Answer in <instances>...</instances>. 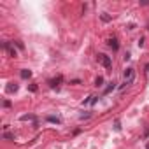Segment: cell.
Listing matches in <instances>:
<instances>
[{
  "instance_id": "cell-4",
  "label": "cell",
  "mask_w": 149,
  "mask_h": 149,
  "mask_svg": "<svg viewBox=\"0 0 149 149\" xmlns=\"http://www.w3.org/2000/svg\"><path fill=\"white\" fill-rule=\"evenodd\" d=\"M62 83H63V77H62V76H58V77H53V79H49V81H47V84H49L51 88H58Z\"/></svg>"
},
{
  "instance_id": "cell-9",
  "label": "cell",
  "mask_w": 149,
  "mask_h": 149,
  "mask_svg": "<svg viewBox=\"0 0 149 149\" xmlns=\"http://www.w3.org/2000/svg\"><path fill=\"white\" fill-rule=\"evenodd\" d=\"M102 84H104V77H102V76H98V77L95 79V86L98 88V86H102Z\"/></svg>"
},
{
  "instance_id": "cell-7",
  "label": "cell",
  "mask_w": 149,
  "mask_h": 149,
  "mask_svg": "<svg viewBox=\"0 0 149 149\" xmlns=\"http://www.w3.org/2000/svg\"><path fill=\"white\" fill-rule=\"evenodd\" d=\"M112 89H116V83H109V86L104 89V95H107V93H110Z\"/></svg>"
},
{
  "instance_id": "cell-8",
  "label": "cell",
  "mask_w": 149,
  "mask_h": 149,
  "mask_svg": "<svg viewBox=\"0 0 149 149\" xmlns=\"http://www.w3.org/2000/svg\"><path fill=\"white\" fill-rule=\"evenodd\" d=\"M14 91H18V84H9L7 86V93H14Z\"/></svg>"
},
{
  "instance_id": "cell-14",
  "label": "cell",
  "mask_w": 149,
  "mask_h": 149,
  "mask_svg": "<svg viewBox=\"0 0 149 149\" xmlns=\"http://www.w3.org/2000/svg\"><path fill=\"white\" fill-rule=\"evenodd\" d=\"M4 139H11V140H14V135H11V133H7V132H4Z\"/></svg>"
},
{
  "instance_id": "cell-18",
  "label": "cell",
  "mask_w": 149,
  "mask_h": 149,
  "mask_svg": "<svg viewBox=\"0 0 149 149\" xmlns=\"http://www.w3.org/2000/svg\"><path fill=\"white\" fill-rule=\"evenodd\" d=\"M4 107H11V102L9 100H4Z\"/></svg>"
},
{
  "instance_id": "cell-5",
  "label": "cell",
  "mask_w": 149,
  "mask_h": 149,
  "mask_svg": "<svg viewBox=\"0 0 149 149\" xmlns=\"http://www.w3.org/2000/svg\"><path fill=\"white\" fill-rule=\"evenodd\" d=\"M107 44H109V47L112 49V51H118V49H119V44H118V41H116V39H109V41H107Z\"/></svg>"
},
{
  "instance_id": "cell-2",
  "label": "cell",
  "mask_w": 149,
  "mask_h": 149,
  "mask_svg": "<svg viewBox=\"0 0 149 149\" xmlns=\"http://www.w3.org/2000/svg\"><path fill=\"white\" fill-rule=\"evenodd\" d=\"M123 77H125V83L132 84V83H133V79H135V70H133L132 67H128V68L123 72Z\"/></svg>"
},
{
  "instance_id": "cell-6",
  "label": "cell",
  "mask_w": 149,
  "mask_h": 149,
  "mask_svg": "<svg viewBox=\"0 0 149 149\" xmlns=\"http://www.w3.org/2000/svg\"><path fill=\"white\" fill-rule=\"evenodd\" d=\"M20 76H21L23 79H30V77H32V72H30L28 68H23V70L20 72Z\"/></svg>"
},
{
  "instance_id": "cell-1",
  "label": "cell",
  "mask_w": 149,
  "mask_h": 149,
  "mask_svg": "<svg viewBox=\"0 0 149 149\" xmlns=\"http://www.w3.org/2000/svg\"><path fill=\"white\" fill-rule=\"evenodd\" d=\"M97 62H98L100 65H104L105 68H110V67H112V58L107 56V54H98V56H97Z\"/></svg>"
},
{
  "instance_id": "cell-3",
  "label": "cell",
  "mask_w": 149,
  "mask_h": 149,
  "mask_svg": "<svg viewBox=\"0 0 149 149\" xmlns=\"http://www.w3.org/2000/svg\"><path fill=\"white\" fill-rule=\"evenodd\" d=\"M2 47H4L9 54H11L12 58H16V56H18V51L14 49V46H11V42H7V41H5V42H2Z\"/></svg>"
},
{
  "instance_id": "cell-15",
  "label": "cell",
  "mask_w": 149,
  "mask_h": 149,
  "mask_svg": "<svg viewBox=\"0 0 149 149\" xmlns=\"http://www.w3.org/2000/svg\"><path fill=\"white\" fill-rule=\"evenodd\" d=\"M114 128L118 130V132H119V130H121V125H119V119H116V123H114Z\"/></svg>"
},
{
  "instance_id": "cell-21",
  "label": "cell",
  "mask_w": 149,
  "mask_h": 149,
  "mask_svg": "<svg viewBox=\"0 0 149 149\" xmlns=\"http://www.w3.org/2000/svg\"><path fill=\"white\" fill-rule=\"evenodd\" d=\"M146 147H147V149H149V142H147V146H146Z\"/></svg>"
},
{
  "instance_id": "cell-10",
  "label": "cell",
  "mask_w": 149,
  "mask_h": 149,
  "mask_svg": "<svg viewBox=\"0 0 149 149\" xmlns=\"http://www.w3.org/2000/svg\"><path fill=\"white\" fill-rule=\"evenodd\" d=\"M28 89H30V91H32V93H35V91H37V89H39V86H37V84H35V83H32V84H30V86H28Z\"/></svg>"
},
{
  "instance_id": "cell-17",
  "label": "cell",
  "mask_w": 149,
  "mask_h": 149,
  "mask_svg": "<svg viewBox=\"0 0 149 149\" xmlns=\"http://www.w3.org/2000/svg\"><path fill=\"white\" fill-rule=\"evenodd\" d=\"M137 44H139V47H142V46H144V37H140V39H139V42H137Z\"/></svg>"
},
{
  "instance_id": "cell-20",
  "label": "cell",
  "mask_w": 149,
  "mask_h": 149,
  "mask_svg": "<svg viewBox=\"0 0 149 149\" xmlns=\"http://www.w3.org/2000/svg\"><path fill=\"white\" fill-rule=\"evenodd\" d=\"M146 137H149V126H147V130H146Z\"/></svg>"
},
{
  "instance_id": "cell-12",
  "label": "cell",
  "mask_w": 149,
  "mask_h": 149,
  "mask_svg": "<svg viewBox=\"0 0 149 149\" xmlns=\"http://www.w3.org/2000/svg\"><path fill=\"white\" fill-rule=\"evenodd\" d=\"M28 119H35L32 114H25V116H21V121H28Z\"/></svg>"
},
{
  "instance_id": "cell-16",
  "label": "cell",
  "mask_w": 149,
  "mask_h": 149,
  "mask_svg": "<svg viewBox=\"0 0 149 149\" xmlns=\"http://www.w3.org/2000/svg\"><path fill=\"white\" fill-rule=\"evenodd\" d=\"M16 46H18V47H20V49H23V47H25V46H23V42H21V41H16Z\"/></svg>"
},
{
  "instance_id": "cell-13",
  "label": "cell",
  "mask_w": 149,
  "mask_h": 149,
  "mask_svg": "<svg viewBox=\"0 0 149 149\" xmlns=\"http://www.w3.org/2000/svg\"><path fill=\"white\" fill-rule=\"evenodd\" d=\"M100 18H102V21H105V23H109V21H110V16H107L105 12H104V14L100 16Z\"/></svg>"
},
{
  "instance_id": "cell-19",
  "label": "cell",
  "mask_w": 149,
  "mask_h": 149,
  "mask_svg": "<svg viewBox=\"0 0 149 149\" xmlns=\"http://www.w3.org/2000/svg\"><path fill=\"white\" fill-rule=\"evenodd\" d=\"M144 68H146V72H149V63H146V67H144Z\"/></svg>"
},
{
  "instance_id": "cell-11",
  "label": "cell",
  "mask_w": 149,
  "mask_h": 149,
  "mask_svg": "<svg viewBox=\"0 0 149 149\" xmlns=\"http://www.w3.org/2000/svg\"><path fill=\"white\" fill-rule=\"evenodd\" d=\"M47 121H51V123H62V121H60V118H54V116H49V118H47Z\"/></svg>"
}]
</instances>
